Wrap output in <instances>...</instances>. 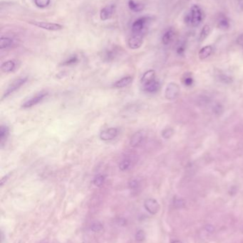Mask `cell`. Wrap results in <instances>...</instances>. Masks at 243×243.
I'll use <instances>...</instances> for the list:
<instances>
[{
	"mask_svg": "<svg viewBox=\"0 0 243 243\" xmlns=\"http://www.w3.org/2000/svg\"><path fill=\"white\" fill-rule=\"evenodd\" d=\"M205 230L208 232V233H214V231H215V227L211 224L206 225L205 226Z\"/></svg>",
	"mask_w": 243,
	"mask_h": 243,
	"instance_id": "obj_34",
	"label": "cell"
},
{
	"mask_svg": "<svg viewBox=\"0 0 243 243\" xmlns=\"http://www.w3.org/2000/svg\"><path fill=\"white\" fill-rule=\"evenodd\" d=\"M180 94V88L178 84L170 83L167 85L165 91V96L169 100H175Z\"/></svg>",
	"mask_w": 243,
	"mask_h": 243,
	"instance_id": "obj_3",
	"label": "cell"
},
{
	"mask_svg": "<svg viewBox=\"0 0 243 243\" xmlns=\"http://www.w3.org/2000/svg\"><path fill=\"white\" fill-rule=\"evenodd\" d=\"M210 26L209 25H205L203 26V29L201 30V32L200 33V37L199 39L200 41H203L205 39V38L208 37V35L210 34Z\"/></svg>",
	"mask_w": 243,
	"mask_h": 243,
	"instance_id": "obj_21",
	"label": "cell"
},
{
	"mask_svg": "<svg viewBox=\"0 0 243 243\" xmlns=\"http://www.w3.org/2000/svg\"><path fill=\"white\" fill-rule=\"evenodd\" d=\"M118 134H119V131L116 128L111 127L101 131L99 137L103 141H109L115 139L117 137Z\"/></svg>",
	"mask_w": 243,
	"mask_h": 243,
	"instance_id": "obj_8",
	"label": "cell"
},
{
	"mask_svg": "<svg viewBox=\"0 0 243 243\" xmlns=\"http://www.w3.org/2000/svg\"><path fill=\"white\" fill-rule=\"evenodd\" d=\"M115 6L114 5H108L103 7L100 12V18L102 21H106V20L111 19L114 13Z\"/></svg>",
	"mask_w": 243,
	"mask_h": 243,
	"instance_id": "obj_10",
	"label": "cell"
},
{
	"mask_svg": "<svg viewBox=\"0 0 243 243\" xmlns=\"http://www.w3.org/2000/svg\"><path fill=\"white\" fill-rule=\"evenodd\" d=\"M8 178H9V175H6V176H5L4 177H3V178H2L1 179V186H3V185H4V183L6 182V180H7V179H8Z\"/></svg>",
	"mask_w": 243,
	"mask_h": 243,
	"instance_id": "obj_38",
	"label": "cell"
},
{
	"mask_svg": "<svg viewBox=\"0 0 243 243\" xmlns=\"http://www.w3.org/2000/svg\"><path fill=\"white\" fill-rule=\"evenodd\" d=\"M26 80H27V78H19V79H18V80H15L14 82H13V83L11 84L10 86H9V88H7V90H6V92H4L3 97H2V98H4V97H8L10 94H12V92L16 91V90H17V89H19V88L21 87L22 85H24V84L26 83Z\"/></svg>",
	"mask_w": 243,
	"mask_h": 243,
	"instance_id": "obj_7",
	"label": "cell"
},
{
	"mask_svg": "<svg viewBox=\"0 0 243 243\" xmlns=\"http://www.w3.org/2000/svg\"><path fill=\"white\" fill-rule=\"evenodd\" d=\"M184 51H185V49H184L183 46H179L178 47V49H177V52H178V53L179 54L183 53Z\"/></svg>",
	"mask_w": 243,
	"mask_h": 243,
	"instance_id": "obj_36",
	"label": "cell"
},
{
	"mask_svg": "<svg viewBox=\"0 0 243 243\" xmlns=\"http://www.w3.org/2000/svg\"><path fill=\"white\" fill-rule=\"evenodd\" d=\"M146 239V233L143 230H138L136 233V240L138 242H143Z\"/></svg>",
	"mask_w": 243,
	"mask_h": 243,
	"instance_id": "obj_30",
	"label": "cell"
},
{
	"mask_svg": "<svg viewBox=\"0 0 243 243\" xmlns=\"http://www.w3.org/2000/svg\"><path fill=\"white\" fill-rule=\"evenodd\" d=\"M77 61H78V58H77L76 56H72V57H71L69 59H68L67 61H65V62L63 63V64L64 65H72V64H74V63H76Z\"/></svg>",
	"mask_w": 243,
	"mask_h": 243,
	"instance_id": "obj_31",
	"label": "cell"
},
{
	"mask_svg": "<svg viewBox=\"0 0 243 243\" xmlns=\"http://www.w3.org/2000/svg\"><path fill=\"white\" fill-rule=\"evenodd\" d=\"M131 160L128 159H124L121 161V163L119 164V169L121 170V171H124L128 170L129 168H130L131 166Z\"/></svg>",
	"mask_w": 243,
	"mask_h": 243,
	"instance_id": "obj_25",
	"label": "cell"
},
{
	"mask_svg": "<svg viewBox=\"0 0 243 243\" xmlns=\"http://www.w3.org/2000/svg\"><path fill=\"white\" fill-rule=\"evenodd\" d=\"M51 0H34V3L39 8H45L49 5Z\"/></svg>",
	"mask_w": 243,
	"mask_h": 243,
	"instance_id": "obj_28",
	"label": "cell"
},
{
	"mask_svg": "<svg viewBox=\"0 0 243 243\" xmlns=\"http://www.w3.org/2000/svg\"><path fill=\"white\" fill-rule=\"evenodd\" d=\"M217 26L220 29H228L230 27V22L228 17L224 14H220L218 17V21H217Z\"/></svg>",
	"mask_w": 243,
	"mask_h": 243,
	"instance_id": "obj_14",
	"label": "cell"
},
{
	"mask_svg": "<svg viewBox=\"0 0 243 243\" xmlns=\"http://www.w3.org/2000/svg\"><path fill=\"white\" fill-rule=\"evenodd\" d=\"M159 89H160V83L156 80L146 84V85H144V90L148 92H156Z\"/></svg>",
	"mask_w": 243,
	"mask_h": 243,
	"instance_id": "obj_13",
	"label": "cell"
},
{
	"mask_svg": "<svg viewBox=\"0 0 243 243\" xmlns=\"http://www.w3.org/2000/svg\"><path fill=\"white\" fill-rule=\"evenodd\" d=\"M129 186H130L131 189H136L139 186V183H138L137 180H132L129 183Z\"/></svg>",
	"mask_w": 243,
	"mask_h": 243,
	"instance_id": "obj_33",
	"label": "cell"
},
{
	"mask_svg": "<svg viewBox=\"0 0 243 243\" xmlns=\"http://www.w3.org/2000/svg\"><path fill=\"white\" fill-rule=\"evenodd\" d=\"M148 21L149 18L146 17H143L136 19L131 27L133 34H144V29H146Z\"/></svg>",
	"mask_w": 243,
	"mask_h": 243,
	"instance_id": "obj_2",
	"label": "cell"
},
{
	"mask_svg": "<svg viewBox=\"0 0 243 243\" xmlns=\"http://www.w3.org/2000/svg\"><path fill=\"white\" fill-rule=\"evenodd\" d=\"M104 181H105V176L103 175H99L94 178V184L97 187H101V186H103Z\"/></svg>",
	"mask_w": 243,
	"mask_h": 243,
	"instance_id": "obj_26",
	"label": "cell"
},
{
	"mask_svg": "<svg viewBox=\"0 0 243 243\" xmlns=\"http://www.w3.org/2000/svg\"><path fill=\"white\" fill-rule=\"evenodd\" d=\"M144 207L148 212L152 215H156L160 210V205L156 199L148 198L144 203Z\"/></svg>",
	"mask_w": 243,
	"mask_h": 243,
	"instance_id": "obj_5",
	"label": "cell"
},
{
	"mask_svg": "<svg viewBox=\"0 0 243 243\" xmlns=\"http://www.w3.org/2000/svg\"><path fill=\"white\" fill-rule=\"evenodd\" d=\"M237 43L240 46L243 47V33L238 36V38H237Z\"/></svg>",
	"mask_w": 243,
	"mask_h": 243,
	"instance_id": "obj_35",
	"label": "cell"
},
{
	"mask_svg": "<svg viewBox=\"0 0 243 243\" xmlns=\"http://www.w3.org/2000/svg\"><path fill=\"white\" fill-rule=\"evenodd\" d=\"M174 37V31L172 29H169L165 32L163 36L162 42L163 44L168 45L172 41V38Z\"/></svg>",
	"mask_w": 243,
	"mask_h": 243,
	"instance_id": "obj_19",
	"label": "cell"
},
{
	"mask_svg": "<svg viewBox=\"0 0 243 243\" xmlns=\"http://www.w3.org/2000/svg\"><path fill=\"white\" fill-rule=\"evenodd\" d=\"M172 243H183V242L180 241V240H175V241L172 242Z\"/></svg>",
	"mask_w": 243,
	"mask_h": 243,
	"instance_id": "obj_40",
	"label": "cell"
},
{
	"mask_svg": "<svg viewBox=\"0 0 243 243\" xmlns=\"http://www.w3.org/2000/svg\"><path fill=\"white\" fill-rule=\"evenodd\" d=\"M16 64L13 61H7L2 64L1 69L4 73L12 72L15 69Z\"/></svg>",
	"mask_w": 243,
	"mask_h": 243,
	"instance_id": "obj_18",
	"label": "cell"
},
{
	"mask_svg": "<svg viewBox=\"0 0 243 243\" xmlns=\"http://www.w3.org/2000/svg\"><path fill=\"white\" fill-rule=\"evenodd\" d=\"M156 78V72L153 70H148L143 76L141 78V83L144 85H146V84L151 83V82L155 80Z\"/></svg>",
	"mask_w": 243,
	"mask_h": 243,
	"instance_id": "obj_12",
	"label": "cell"
},
{
	"mask_svg": "<svg viewBox=\"0 0 243 243\" xmlns=\"http://www.w3.org/2000/svg\"><path fill=\"white\" fill-rule=\"evenodd\" d=\"M173 206L176 208H183L185 206V201L180 198L175 197L173 198Z\"/></svg>",
	"mask_w": 243,
	"mask_h": 243,
	"instance_id": "obj_23",
	"label": "cell"
},
{
	"mask_svg": "<svg viewBox=\"0 0 243 243\" xmlns=\"http://www.w3.org/2000/svg\"><path fill=\"white\" fill-rule=\"evenodd\" d=\"M133 80V78L130 76L125 77V78H121V80H118L115 83L114 87L117 88H121L128 86L129 84L131 83V82Z\"/></svg>",
	"mask_w": 243,
	"mask_h": 243,
	"instance_id": "obj_16",
	"label": "cell"
},
{
	"mask_svg": "<svg viewBox=\"0 0 243 243\" xmlns=\"http://www.w3.org/2000/svg\"><path fill=\"white\" fill-rule=\"evenodd\" d=\"M145 134L144 131H139L136 132L131 137L130 140V145L133 147H136L141 144L143 140L144 139Z\"/></svg>",
	"mask_w": 243,
	"mask_h": 243,
	"instance_id": "obj_11",
	"label": "cell"
},
{
	"mask_svg": "<svg viewBox=\"0 0 243 243\" xmlns=\"http://www.w3.org/2000/svg\"><path fill=\"white\" fill-rule=\"evenodd\" d=\"M103 229V225L100 222H94V223L91 225V230L93 232H95V233L101 231Z\"/></svg>",
	"mask_w": 243,
	"mask_h": 243,
	"instance_id": "obj_29",
	"label": "cell"
},
{
	"mask_svg": "<svg viewBox=\"0 0 243 243\" xmlns=\"http://www.w3.org/2000/svg\"><path fill=\"white\" fill-rule=\"evenodd\" d=\"M47 95V92H41L39 94L35 95V96L31 97V99H29V100H27L26 103H24L23 104H22V108H29L34 105H36V104H38V103H40L42 100H43Z\"/></svg>",
	"mask_w": 243,
	"mask_h": 243,
	"instance_id": "obj_9",
	"label": "cell"
},
{
	"mask_svg": "<svg viewBox=\"0 0 243 243\" xmlns=\"http://www.w3.org/2000/svg\"><path fill=\"white\" fill-rule=\"evenodd\" d=\"M237 4L240 10L243 12V0H237Z\"/></svg>",
	"mask_w": 243,
	"mask_h": 243,
	"instance_id": "obj_39",
	"label": "cell"
},
{
	"mask_svg": "<svg viewBox=\"0 0 243 243\" xmlns=\"http://www.w3.org/2000/svg\"><path fill=\"white\" fill-rule=\"evenodd\" d=\"M183 83L186 86H190L193 83V79H192L191 76H186L184 78Z\"/></svg>",
	"mask_w": 243,
	"mask_h": 243,
	"instance_id": "obj_32",
	"label": "cell"
},
{
	"mask_svg": "<svg viewBox=\"0 0 243 243\" xmlns=\"http://www.w3.org/2000/svg\"><path fill=\"white\" fill-rule=\"evenodd\" d=\"M29 24L34 25V26L38 27V28L46 29L48 31H59L63 29V26L62 25L55 24V23H49V22H29Z\"/></svg>",
	"mask_w": 243,
	"mask_h": 243,
	"instance_id": "obj_4",
	"label": "cell"
},
{
	"mask_svg": "<svg viewBox=\"0 0 243 243\" xmlns=\"http://www.w3.org/2000/svg\"><path fill=\"white\" fill-rule=\"evenodd\" d=\"M174 130L172 128H165L164 130L162 131V136L164 139H170V137L173 135Z\"/></svg>",
	"mask_w": 243,
	"mask_h": 243,
	"instance_id": "obj_27",
	"label": "cell"
},
{
	"mask_svg": "<svg viewBox=\"0 0 243 243\" xmlns=\"http://www.w3.org/2000/svg\"><path fill=\"white\" fill-rule=\"evenodd\" d=\"M204 19V13L200 6L194 4L185 17V22L193 27L199 26Z\"/></svg>",
	"mask_w": 243,
	"mask_h": 243,
	"instance_id": "obj_1",
	"label": "cell"
},
{
	"mask_svg": "<svg viewBox=\"0 0 243 243\" xmlns=\"http://www.w3.org/2000/svg\"><path fill=\"white\" fill-rule=\"evenodd\" d=\"M13 44V39L10 37L2 36L0 38V49H4L10 47Z\"/></svg>",
	"mask_w": 243,
	"mask_h": 243,
	"instance_id": "obj_20",
	"label": "cell"
},
{
	"mask_svg": "<svg viewBox=\"0 0 243 243\" xmlns=\"http://www.w3.org/2000/svg\"><path fill=\"white\" fill-rule=\"evenodd\" d=\"M218 78H219L220 81L221 82V83H225V84H230L233 81V78H232V77L228 76V75L223 74V73L220 74L218 76Z\"/></svg>",
	"mask_w": 243,
	"mask_h": 243,
	"instance_id": "obj_24",
	"label": "cell"
},
{
	"mask_svg": "<svg viewBox=\"0 0 243 243\" xmlns=\"http://www.w3.org/2000/svg\"><path fill=\"white\" fill-rule=\"evenodd\" d=\"M213 51V49L211 46H206L203 47V49H200V51H199L198 56L200 59L201 60H204L207 58H208L211 54H212Z\"/></svg>",
	"mask_w": 243,
	"mask_h": 243,
	"instance_id": "obj_15",
	"label": "cell"
},
{
	"mask_svg": "<svg viewBox=\"0 0 243 243\" xmlns=\"http://www.w3.org/2000/svg\"><path fill=\"white\" fill-rule=\"evenodd\" d=\"M128 7L131 11H133L134 12H139L144 10V6L142 4L135 2L134 0H129Z\"/></svg>",
	"mask_w": 243,
	"mask_h": 243,
	"instance_id": "obj_17",
	"label": "cell"
},
{
	"mask_svg": "<svg viewBox=\"0 0 243 243\" xmlns=\"http://www.w3.org/2000/svg\"><path fill=\"white\" fill-rule=\"evenodd\" d=\"M144 43V34H133L128 39V45L131 49H137L142 46Z\"/></svg>",
	"mask_w": 243,
	"mask_h": 243,
	"instance_id": "obj_6",
	"label": "cell"
},
{
	"mask_svg": "<svg viewBox=\"0 0 243 243\" xmlns=\"http://www.w3.org/2000/svg\"><path fill=\"white\" fill-rule=\"evenodd\" d=\"M9 135V128L6 126H1L0 127V140H1V144H2L4 141L6 139L7 136Z\"/></svg>",
	"mask_w": 243,
	"mask_h": 243,
	"instance_id": "obj_22",
	"label": "cell"
},
{
	"mask_svg": "<svg viewBox=\"0 0 243 243\" xmlns=\"http://www.w3.org/2000/svg\"><path fill=\"white\" fill-rule=\"evenodd\" d=\"M229 193H230V194L231 195V196H233V195H235L236 193H237V188H236L235 187H232L230 188V190L229 191Z\"/></svg>",
	"mask_w": 243,
	"mask_h": 243,
	"instance_id": "obj_37",
	"label": "cell"
}]
</instances>
